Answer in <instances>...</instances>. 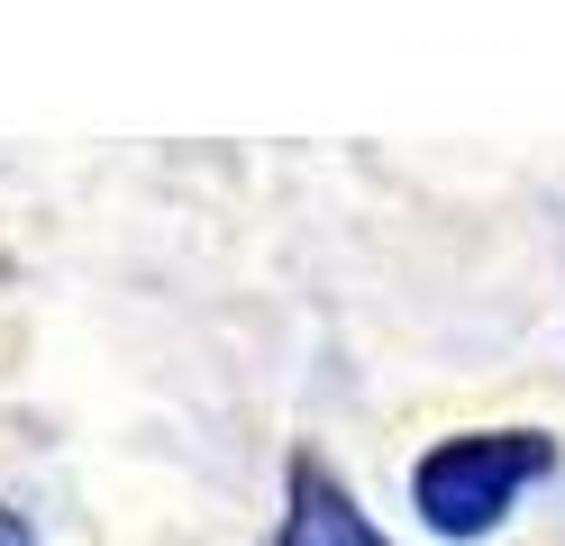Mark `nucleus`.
<instances>
[{
    "mask_svg": "<svg viewBox=\"0 0 565 546\" xmlns=\"http://www.w3.org/2000/svg\"><path fill=\"white\" fill-rule=\"evenodd\" d=\"M274 546H393V537L365 520L356 492H347L320 456H292V510H282Z\"/></svg>",
    "mask_w": 565,
    "mask_h": 546,
    "instance_id": "2",
    "label": "nucleus"
},
{
    "mask_svg": "<svg viewBox=\"0 0 565 546\" xmlns=\"http://www.w3.org/2000/svg\"><path fill=\"white\" fill-rule=\"evenodd\" d=\"M556 473V437L547 428H475V437H438L411 473V510L438 537H483L502 528V510L520 501V483Z\"/></svg>",
    "mask_w": 565,
    "mask_h": 546,
    "instance_id": "1",
    "label": "nucleus"
},
{
    "mask_svg": "<svg viewBox=\"0 0 565 546\" xmlns=\"http://www.w3.org/2000/svg\"><path fill=\"white\" fill-rule=\"evenodd\" d=\"M0 546H38V528H28V520H19L10 501H0Z\"/></svg>",
    "mask_w": 565,
    "mask_h": 546,
    "instance_id": "3",
    "label": "nucleus"
}]
</instances>
